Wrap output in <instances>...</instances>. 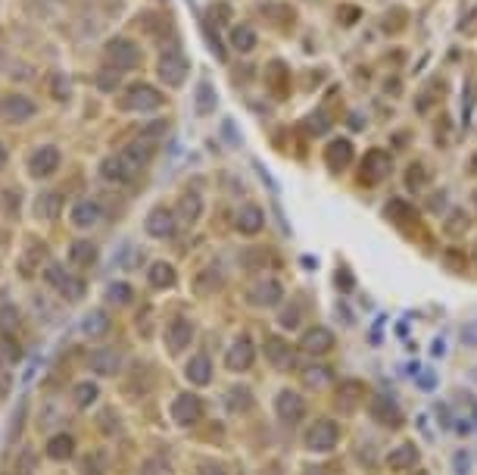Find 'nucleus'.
Wrapping results in <instances>:
<instances>
[{
  "instance_id": "nucleus-1",
  "label": "nucleus",
  "mask_w": 477,
  "mask_h": 475,
  "mask_svg": "<svg viewBox=\"0 0 477 475\" xmlns=\"http://www.w3.org/2000/svg\"><path fill=\"white\" fill-rule=\"evenodd\" d=\"M119 106H122V110H129V113H153V110H159V106H163V94H159L153 85H147V82H134V85L125 88Z\"/></svg>"
},
{
  "instance_id": "nucleus-2",
  "label": "nucleus",
  "mask_w": 477,
  "mask_h": 475,
  "mask_svg": "<svg viewBox=\"0 0 477 475\" xmlns=\"http://www.w3.org/2000/svg\"><path fill=\"white\" fill-rule=\"evenodd\" d=\"M187 57L181 53L178 48H169L159 57V66H156V76H159V82L166 85V88H181L184 85V78H187Z\"/></svg>"
},
{
  "instance_id": "nucleus-3",
  "label": "nucleus",
  "mask_w": 477,
  "mask_h": 475,
  "mask_svg": "<svg viewBox=\"0 0 477 475\" xmlns=\"http://www.w3.org/2000/svg\"><path fill=\"white\" fill-rule=\"evenodd\" d=\"M106 63L116 66L119 72L122 69H134V66H140V48L131 41V38H110L106 41Z\"/></svg>"
},
{
  "instance_id": "nucleus-4",
  "label": "nucleus",
  "mask_w": 477,
  "mask_h": 475,
  "mask_svg": "<svg viewBox=\"0 0 477 475\" xmlns=\"http://www.w3.org/2000/svg\"><path fill=\"white\" fill-rule=\"evenodd\" d=\"M337 441H340V425L334 423V419H315V423L309 425V432H306V447L309 451H318V453L334 451Z\"/></svg>"
},
{
  "instance_id": "nucleus-5",
  "label": "nucleus",
  "mask_w": 477,
  "mask_h": 475,
  "mask_svg": "<svg viewBox=\"0 0 477 475\" xmlns=\"http://www.w3.org/2000/svg\"><path fill=\"white\" fill-rule=\"evenodd\" d=\"M44 278H47V282H50L53 288H57V291L63 294L66 300H72V304L85 297V282H82V278H75L72 272H66V266L50 263V266H47V272H44Z\"/></svg>"
},
{
  "instance_id": "nucleus-6",
  "label": "nucleus",
  "mask_w": 477,
  "mask_h": 475,
  "mask_svg": "<svg viewBox=\"0 0 477 475\" xmlns=\"http://www.w3.org/2000/svg\"><path fill=\"white\" fill-rule=\"evenodd\" d=\"M274 413H278V419L284 425H297V423H303V416H306V400L300 397L297 391H281L278 397H274Z\"/></svg>"
},
{
  "instance_id": "nucleus-7",
  "label": "nucleus",
  "mask_w": 477,
  "mask_h": 475,
  "mask_svg": "<svg viewBox=\"0 0 477 475\" xmlns=\"http://www.w3.org/2000/svg\"><path fill=\"white\" fill-rule=\"evenodd\" d=\"M200 416H203V400H200L197 394L184 391L172 400V419L178 425H193V423H200Z\"/></svg>"
},
{
  "instance_id": "nucleus-8",
  "label": "nucleus",
  "mask_w": 477,
  "mask_h": 475,
  "mask_svg": "<svg viewBox=\"0 0 477 475\" xmlns=\"http://www.w3.org/2000/svg\"><path fill=\"white\" fill-rule=\"evenodd\" d=\"M147 235L156 238V241H166L175 235V229H178V219H175V213L169 206H156V210L147 213V222H144Z\"/></svg>"
},
{
  "instance_id": "nucleus-9",
  "label": "nucleus",
  "mask_w": 477,
  "mask_h": 475,
  "mask_svg": "<svg viewBox=\"0 0 477 475\" xmlns=\"http://www.w3.org/2000/svg\"><path fill=\"white\" fill-rule=\"evenodd\" d=\"M59 163H63V157H59L57 147L44 144V147H38V150L29 157V172L35 178H47V176H53V172L59 169Z\"/></svg>"
},
{
  "instance_id": "nucleus-10",
  "label": "nucleus",
  "mask_w": 477,
  "mask_h": 475,
  "mask_svg": "<svg viewBox=\"0 0 477 475\" xmlns=\"http://www.w3.org/2000/svg\"><path fill=\"white\" fill-rule=\"evenodd\" d=\"M393 163H390V153L384 150H368L365 153V163H362V182L365 185H378L390 176Z\"/></svg>"
},
{
  "instance_id": "nucleus-11",
  "label": "nucleus",
  "mask_w": 477,
  "mask_h": 475,
  "mask_svg": "<svg viewBox=\"0 0 477 475\" xmlns=\"http://www.w3.org/2000/svg\"><path fill=\"white\" fill-rule=\"evenodd\" d=\"M368 410H372L374 423H381V425H393L396 428L402 423V410H399V404H396L390 394H374L372 404H368Z\"/></svg>"
},
{
  "instance_id": "nucleus-12",
  "label": "nucleus",
  "mask_w": 477,
  "mask_h": 475,
  "mask_svg": "<svg viewBox=\"0 0 477 475\" xmlns=\"http://www.w3.org/2000/svg\"><path fill=\"white\" fill-rule=\"evenodd\" d=\"M0 113H3L10 122H29L38 113V106H35V100H29L25 94H6L0 100Z\"/></svg>"
},
{
  "instance_id": "nucleus-13",
  "label": "nucleus",
  "mask_w": 477,
  "mask_h": 475,
  "mask_svg": "<svg viewBox=\"0 0 477 475\" xmlns=\"http://www.w3.org/2000/svg\"><path fill=\"white\" fill-rule=\"evenodd\" d=\"M253 360H256V347H253V341L250 338H237L231 347H228L225 363H228V369L231 372H244V369H250L253 366Z\"/></svg>"
},
{
  "instance_id": "nucleus-14",
  "label": "nucleus",
  "mask_w": 477,
  "mask_h": 475,
  "mask_svg": "<svg viewBox=\"0 0 477 475\" xmlns=\"http://www.w3.org/2000/svg\"><path fill=\"white\" fill-rule=\"evenodd\" d=\"M193 341V325H191V319H184V316H175L169 325H166V347H169L172 353H181L187 344Z\"/></svg>"
},
{
  "instance_id": "nucleus-15",
  "label": "nucleus",
  "mask_w": 477,
  "mask_h": 475,
  "mask_svg": "<svg viewBox=\"0 0 477 475\" xmlns=\"http://www.w3.org/2000/svg\"><path fill=\"white\" fill-rule=\"evenodd\" d=\"M87 366L97 376H116V372H122V353L112 350V347H100V350H94L87 357Z\"/></svg>"
},
{
  "instance_id": "nucleus-16",
  "label": "nucleus",
  "mask_w": 477,
  "mask_h": 475,
  "mask_svg": "<svg viewBox=\"0 0 477 475\" xmlns=\"http://www.w3.org/2000/svg\"><path fill=\"white\" fill-rule=\"evenodd\" d=\"M300 347H303L306 353H312V357H321V353L334 350V334H331V329H325V325H315V329L303 332Z\"/></svg>"
},
{
  "instance_id": "nucleus-17",
  "label": "nucleus",
  "mask_w": 477,
  "mask_h": 475,
  "mask_svg": "<svg viewBox=\"0 0 477 475\" xmlns=\"http://www.w3.org/2000/svg\"><path fill=\"white\" fill-rule=\"evenodd\" d=\"M250 304L256 306H274L281 304V297H284V288H281V282H274V278H262V282H256L250 288Z\"/></svg>"
},
{
  "instance_id": "nucleus-18",
  "label": "nucleus",
  "mask_w": 477,
  "mask_h": 475,
  "mask_svg": "<svg viewBox=\"0 0 477 475\" xmlns=\"http://www.w3.org/2000/svg\"><path fill=\"white\" fill-rule=\"evenodd\" d=\"M265 360L274 366V369H291V366L297 363L291 344H287L284 338H278V334H272V338L265 341Z\"/></svg>"
},
{
  "instance_id": "nucleus-19",
  "label": "nucleus",
  "mask_w": 477,
  "mask_h": 475,
  "mask_svg": "<svg viewBox=\"0 0 477 475\" xmlns=\"http://www.w3.org/2000/svg\"><path fill=\"white\" fill-rule=\"evenodd\" d=\"M97 260H100V250H97V244H94V241H87V238L72 241L69 263L75 266V269H94V266H97Z\"/></svg>"
},
{
  "instance_id": "nucleus-20",
  "label": "nucleus",
  "mask_w": 477,
  "mask_h": 475,
  "mask_svg": "<svg viewBox=\"0 0 477 475\" xmlns=\"http://www.w3.org/2000/svg\"><path fill=\"white\" fill-rule=\"evenodd\" d=\"M100 219H103V206H100L97 200L85 197L72 206V225H78V229H91V225H97Z\"/></svg>"
},
{
  "instance_id": "nucleus-21",
  "label": "nucleus",
  "mask_w": 477,
  "mask_h": 475,
  "mask_svg": "<svg viewBox=\"0 0 477 475\" xmlns=\"http://www.w3.org/2000/svg\"><path fill=\"white\" fill-rule=\"evenodd\" d=\"M119 157H122L125 163H129L131 172H138V169H144V166L153 159V144L147 141V138H140V141H131L122 153H119Z\"/></svg>"
},
{
  "instance_id": "nucleus-22",
  "label": "nucleus",
  "mask_w": 477,
  "mask_h": 475,
  "mask_svg": "<svg viewBox=\"0 0 477 475\" xmlns=\"http://www.w3.org/2000/svg\"><path fill=\"white\" fill-rule=\"evenodd\" d=\"M184 376L191 385H210L212 381V360L206 357V353H197V357L187 360L184 366Z\"/></svg>"
},
{
  "instance_id": "nucleus-23",
  "label": "nucleus",
  "mask_w": 477,
  "mask_h": 475,
  "mask_svg": "<svg viewBox=\"0 0 477 475\" xmlns=\"http://www.w3.org/2000/svg\"><path fill=\"white\" fill-rule=\"evenodd\" d=\"M325 159H328V166H331L334 172L346 169V166L353 163V144H349L346 138H337V141H331V144H328Z\"/></svg>"
},
{
  "instance_id": "nucleus-24",
  "label": "nucleus",
  "mask_w": 477,
  "mask_h": 475,
  "mask_svg": "<svg viewBox=\"0 0 477 475\" xmlns=\"http://www.w3.org/2000/svg\"><path fill=\"white\" fill-rule=\"evenodd\" d=\"M262 225H265V213H262V206L247 204L244 210L237 213V232H244V235H259Z\"/></svg>"
},
{
  "instance_id": "nucleus-25",
  "label": "nucleus",
  "mask_w": 477,
  "mask_h": 475,
  "mask_svg": "<svg viewBox=\"0 0 477 475\" xmlns=\"http://www.w3.org/2000/svg\"><path fill=\"white\" fill-rule=\"evenodd\" d=\"M300 378H303L306 388H331L334 385V372H331V366H325V363L303 366V369H300Z\"/></svg>"
},
{
  "instance_id": "nucleus-26",
  "label": "nucleus",
  "mask_w": 477,
  "mask_h": 475,
  "mask_svg": "<svg viewBox=\"0 0 477 475\" xmlns=\"http://www.w3.org/2000/svg\"><path fill=\"white\" fill-rule=\"evenodd\" d=\"M418 457H421V453H418V447H415V444H399V447H393V451L387 453L384 463L390 466V469L399 472V469H412V466L418 463Z\"/></svg>"
},
{
  "instance_id": "nucleus-27",
  "label": "nucleus",
  "mask_w": 477,
  "mask_h": 475,
  "mask_svg": "<svg viewBox=\"0 0 477 475\" xmlns=\"http://www.w3.org/2000/svg\"><path fill=\"white\" fill-rule=\"evenodd\" d=\"M100 176L106 178V182H131V176L134 172L129 169V163H125L122 157H106L103 163H100Z\"/></svg>"
},
{
  "instance_id": "nucleus-28",
  "label": "nucleus",
  "mask_w": 477,
  "mask_h": 475,
  "mask_svg": "<svg viewBox=\"0 0 477 475\" xmlns=\"http://www.w3.org/2000/svg\"><path fill=\"white\" fill-rule=\"evenodd\" d=\"M147 278H150L153 288H175V282H178V272H175L172 263L156 260V263H150V269H147Z\"/></svg>"
},
{
  "instance_id": "nucleus-29",
  "label": "nucleus",
  "mask_w": 477,
  "mask_h": 475,
  "mask_svg": "<svg viewBox=\"0 0 477 475\" xmlns=\"http://www.w3.org/2000/svg\"><path fill=\"white\" fill-rule=\"evenodd\" d=\"M110 313H103V310H91L87 316L82 319V332L87 334V338H103L106 332H110Z\"/></svg>"
},
{
  "instance_id": "nucleus-30",
  "label": "nucleus",
  "mask_w": 477,
  "mask_h": 475,
  "mask_svg": "<svg viewBox=\"0 0 477 475\" xmlns=\"http://www.w3.org/2000/svg\"><path fill=\"white\" fill-rule=\"evenodd\" d=\"M72 453H75V438H72V434H53L50 441H47V457L50 460H59V463H63V460H69Z\"/></svg>"
},
{
  "instance_id": "nucleus-31",
  "label": "nucleus",
  "mask_w": 477,
  "mask_h": 475,
  "mask_svg": "<svg viewBox=\"0 0 477 475\" xmlns=\"http://www.w3.org/2000/svg\"><path fill=\"white\" fill-rule=\"evenodd\" d=\"M193 104H197V113H200V116H210V113H216V104H219L216 88H212L210 82H200L197 91H193Z\"/></svg>"
},
{
  "instance_id": "nucleus-32",
  "label": "nucleus",
  "mask_w": 477,
  "mask_h": 475,
  "mask_svg": "<svg viewBox=\"0 0 477 475\" xmlns=\"http://www.w3.org/2000/svg\"><path fill=\"white\" fill-rule=\"evenodd\" d=\"M225 404H228V413H250L253 410V391L250 388H244V385L231 388L228 397H225Z\"/></svg>"
},
{
  "instance_id": "nucleus-33",
  "label": "nucleus",
  "mask_w": 477,
  "mask_h": 475,
  "mask_svg": "<svg viewBox=\"0 0 477 475\" xmlns=\"http://www.w3.org/2000/svg\"><path fill=\"white\" fill-rule=\"evenodd\" d=\"M362 397H365V388H362L359 381H344V385H340V391H337L340 410H355Z\"/></svg>"
},
{
  "instance_id": "nucleus-34",
  "label": "nucleus",
  "mask_w": 477,
  "mask_h": 475,
  "mask_svg": "<svg viewBox=\"0 0 477 475\" xmlns=\"http://www.w3.org/2000/svg\"><path fill=\"white\" fill-rule=\"evenodd\" d=\"M59 210H63V197H59L57 191H47V194H41V197L35 200V213L41 219H57Z\"/></svg>"
},
{
  "instance_id": "nucleus-35",
  "label": "nucleus",
  "mask_w": 477,
  "mask_h": 475,
  "mask_svg": "<svg viewBox=\"0 0 477 475\" xmlns=\"http://www.w3.org/2000/svg\"><path fill=\"white\" fill-rule=\"evenodd\" d=\"M231 48L240 50V53H250L256 48V31H253V25H234L231 29Z\"/></svg>"
},
{
  "instance_id": "nucleus-36",
  "label": "nucleus",
  "mask_w": 477,
  "mask_h": 475,
  "mask_svg": "<svg viewBox=\"0 0 477 475\" xmlns=\"http://www.w3.org/2000/svg\"><path fill=\"white\" fill-rule=\"evenodd\" d=\"M22 360V347L13 334H0V366H16Z\"/></svg>"
},
{
  "instance_id": "nucleus-37",
  "label": "nucleus",
  "mask_w": 477,
  "mask_h": 475,
  "mask_svg": "<svg viewBox=\"0 0 477 475\" xmlns=\"http://www.w3.org/2000/svg\"><path fill=\"white\" fill-rule=\"evenodd\" d=\"M178 210H181V216H184L187 222H197L200 213H203V197H200L197 191H193V194L187 191L184 197H181V206H178Z\"/></svg>"
},
{
  "instance_id": "nucleus-38",
  "label": "nucleus",
  "mask_w": 477,
  "mask_h": 475,
  "mask_svg": "<svg viewBox=\"0 0 477 475\" xmlns=\"http://www.w3.org/2000/svg\"><path fill=\"white\" fill-rule=\"evenodd\" d=\"M72 394H75V404L82 406V410H87V406H91L94 400L100 397V388L94 385V381H78L75 391H72Z\"/></svg>"
},
{
  "instance_id": "nucleus-39",
  "label": "nucleus",
  "mask_w": 477,
  "mask_h": 475,
  "mask_svg": "<svg viewBox=\"0 0 477 475\" xmlns=\"http://www.w3.org/2000/svg\"><path fill=\"white\" fill-rule=\"evenodd\" d=\"M131 297H134V291H131L129 282H112L110 288H106V300H110V304H116V306L131 304Z\"/></svg>"
},
{
  "instance_id": "nucleus-40",
  "label": "nucleus",
  "mask_w": 477,
  "mask_h": 475,
  "mask_svg": "<svg viewBox=\"0 0 477 475\" xmlns=\"http://www.w3.org/2000/svg\"><path fill=\"white\" fill-rule=\"evenodd\" d=\"M19 329V310L13 304L0 306V334H16Z\"/></svg>"
},
{
  "instance_id": "nucleus-41",
  "label": "nucleus",
  "mask_w": 477,
  "mask_h": 475,
  "mask_svg": "<svg viewBox=\"0 0 477 475\" xmlns=\"http://www.w3.org/2000/svg\"><path fill=\"white\" fill-rule=\"evenodd\" d=\"M119 82H122V72H119L116 66H103V69L97 72V88L100 91H116Z\"/></svg>"
},
{
  "instance_id": "nucleus-42",
  "label": "nucleus",
  "mask_w": 477,
  "mask_h": 475,
  "mask_svg": "<svg viewBox=\"0 0 477 475\" xmlns=\"http://www.w3.org/2000/svg\"><path fill=\"white\" fill-rule=\"evenodd\" d=\"M427 178H431V172H427V166H425V163H415L412 169H409L406 182H409V188H425V185H427Z\"/></svg>"
},
{
  "instance_id": "nucleus-43",
  "label": "nucleus",
  "mask_w": 477,
  "mask_h": 475,
  "mask_svg": "<svg viewBox=\"0 0 477 475\" xmlns=\"http://www.w3.org/2000/svg\"><path fill=\"white\" fill-rule=\"evenodd\" d=\"M50 85H53L50 94L57 97V100H66V97H69V82H66L63 76H50Z\"/></svg>"
},
{
  "instance_id": "nucleus-44",
  "label": "nucleus",
  "mask_w": 477,
  "mask_h": 475,
  "mask_svg": "<svg viewBox=\"0 0 477 475\" xmlns=\"http://www.w3.org/2000/svg\"><path fill=\"white\" fill-rule=\"evenodd\" d=\"M297 322H300V310L297 306H287V310L281 313V325H284V329H297Z\"/></svg>"
},
{
  "instance_id": "nucleus-45",
  "label": "nucleus",
  "mask_w": 477,
  "mask_h": 475,
  "mask_svg": "<svg viewBox=\"0 0 477 475\" xmlns=\"http://www.w3.org/2000/svg\"><path fill=\"white\" fill-rule=\"evenodd\" d=\"M462 229H468V216L455 210V216L446 222V232H453V235H455V232H462Z\"/></svg>"
},
{
  "instance_id": "nucleus-46",
  "label": "nucleus",
  "mask_w": 477,
  "mask_h": 475,
  "mask_svg": "<svg viewBox=\"0 0 477 475\" xmlns=\"http://www.w3.org/2000/svg\"><path fill=\"white\" fill-rule=\"evenodd\" d=\"M344 282V288H340V291H353V276H349V269H340L337 272V285Z\"/></svg>"
},
{
  "instance_id": "nucleus-47",
  "label": "nucleus",
  "mask_w": 477,
  "mask_h": 475,
  "mask_svg": "<svg viewBox=\"0 0 477 475\" xmlns=\"http://www.w3.org/2000/svg\"><path fill=\"white\" fill-rule=\"evenodd\" d=\"M200 475H225V469H221L219 463H203L200 466Z\"/></svg>"
},
{
  "instance_id": "nucleus-48",
  "label": "nucleus",
  "mask_w": 477,
  "mask_h": 475,
  "mask_svg": "<svg viewBox=\"0 0 477 475\" xmlns=\"http://www.w3.org/2000/svg\"><path fill=\"white\" fill-rule=\"evenodd\" d=\"M455 463H459V466H455L459 475H468V457H465V453H459V457H455Z\"/></svg>"
},
{
  "instance_id": "nucleus-49",
  "label": "nucleus",
  "mask_w": 477,
  "mask_h": 475,
  "mask_svg": "<svg viewBox=\"0 0 477 475\" xmlns=\"http://www.w3.org/2000/svg\"><path fill=\"white\" fill-rule=\"evenodd\" d=\"M3 166H6V147L0 144V169H3Z\"/></svg>"
},
{
  "instance_id": "nucleus-50",
  "label": "nucleus",
  "mask_w": 477,
  "mask_h": 475,
  "mask_svg": "<svg viewBox=\"0 0 477 475\" xmlns=\"http://www.w3.org/2000/svg\"><path fill=\"white\" fill-rule=\"evenodd\" d=\"M0 394H3V388H0Z\"/></svg>"
},
{
  "instance_id": "nucleus-51",
  "label": "nucleus",
  "mask_w": 477,
  "mask_h": 475,
  "mask_svg": "<svg viewBox=\"0 0 477 475\" xmlns=\"http://www.w3.org/2000/svg\"><path fill=\"white\" fill-rule=\"evenodd\" d=\"M418 475H425V472H418Z\"/></svg>"
},
{
  "instance_id": "nucleus-52",
  "label": "nucleus",
  "mask_w": 477,
  "mask_h": 475,
  "mask_svg": "<svg viewBox=\"0 0 477 475\" xmlns=\"http://www.w3.org/2000/svg\"><path fill=\"white\" fill-rule=\"evenodd\" d=\"M474 257H477V250H474Z\"/></svg>"
}]
</instances>
